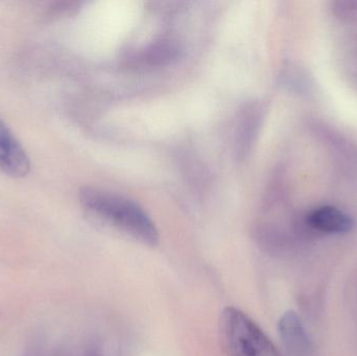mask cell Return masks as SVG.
Here are the masks:
<instances>
[{
    "label": "cell",
    "mask_w": 357,
    "mask_h": 356,
    "mask_svg": "<svg viewBox=\"0 0 357 356\" xmlns=\"http://www.w3.org/2000/svg\"><path fill=\"white\" fill-rule=\"evenodd\" d=\"M81 201L92 215L134 240L150 247L158 244L159 232L156 225L150 215L133 201L93 188L82 190Z\"/></svg>",
    "instance_id": "6da1fadb"
},
{
    "label": "cell",
    "mask_w": 357,
    "mask_h": 356,
    "mask_svg": "<svg viewBox=\"0 0 357 356\" xmlns=\"http://www.w3.org/2000/svg\"><path fill=\"white\" fill-rule=\"evenodd\" d=\"M220 336L227 356H281L264 330L236 307L222 311Z\"/></svg>",
    "instance_id": "7a4b0ae2"
},
{
    "label": "cell",
    "mask_w": 357,
    "mask_h": 356,
    "mask_svg": "<svg viewBox=\"0 0 357 356\" xmlns=\"http://www.w3.org/2000/svg\"><path fill=\"white\" fill-rule=\"evenodd\" d=\"M31 169L29 156L6 123L0 119V171L14 178H22Z\"/></svg>",
    "instance_id": "3957f363"
},
{
    "label": "cell",
    "mask_w": 357,
    "mask_h": 356,
    "mask_svg": "<svg viewBox=\"0 0 357 356\" xmlns=\"http://www.w3.org/2000/svg\"><path fill=\"white\" fill-rule=\"evenodd\" d=\"M278 334L289 356H310L312 343L295 311H287L278 322Z\"/></svg>",
    "instance_id": "277c9868"
},
{
    "label": "cell",
    "mask_w": 357,
    "mask_h": 356,
    "mask_svg": "<svg viewBox=\"0 0 357 356\" xmlns=\"http://www.w3.org/2000/svg\"><path fill=\"white\" fill-rule=\"evenodd\" d=\"M305 222L310 229L325 234L349 233L356 226L349 215L333 206L314 209L308 213Z\"/></svg>",
    "instance_id": "5b68a950"
},
{
    "label": "cell",
    "mask_w": 357,
    "mask_h": 356,
    "mask_svg": "<svg viewBox=\"0 0 357 356\" xmlns=\"http://www.w3.org/2000/svg\"><path fill=\"white\" fill-rule=\"evenodd\" d=\"M318 134L324 139L325 144L329 146L335 160L340 163L341 167L350 175H357V148L350 144L343 136L335 133L329 127L324 125H317Z\"/></svg>",
    "instance_id": "8992f818"
},
{
    "label": "cell",
    "mask_w": 357,
    "mask_h": 356,
    "mask_svg": "<svg viewBox=\"0 0 357 356\" xmlns=\"http://www.w3.org/2000/svg\"><path fill=\"white\" fill-rule=\"evenodd\" d=\"M333 10L342 19H351L357 15V1L333 2Z\"/></svg>",
    "instance_id": "52a82bcc"
}]
</instances>
